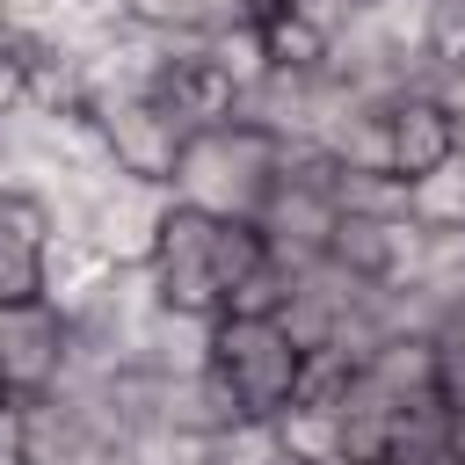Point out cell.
Segmentation results:
<instances>
[{"label": "cell", "mask_w": 465, "mask_h": 465, "mask_svg": "<svg viewBox=\"0 0 465 465\" xmlns=\"http://www.w3.org/2000/svg\"><path fill=\"white\" fill-rule=\"evenodd\" d=\"M44 298V240L0 218V305Z\"/></svg>", "instance_id": "17"}, {"label": "cell", "mask_w": 465, "mask_h": 465, "mask_svg": "<svg viewBox=\"0 0 465 465\" xmlns=\"http://www.w3.org/2000/svg\"><path fill=\"white\" fill-rule=\"evenodd\" d=\"M262 51H269V65H298V73L327 65V36H320L305 15H291V7L262 15Z\"/></svg>", "instance_id": "18"}, {"label": "cell", "mask_w": 465, "mask_h": 465, "mask_svg": "<svg viewBox=\"0 0 465 465\" xmlns=\"http://www.w3.org/2000/svg\"><path fill=\"white\" fill-rule=\"evenodd\" d=\"M211 327L218 320H203V312H153L145 320V334H138V371H153V378H189V371H203L211 363Z\"/></svg>", "instance_id": "12"}, {"label": "cell", "mask_w": 465, "mask_h": 465, "mask_svg": "<svg viewBox=\"0 0 465 465\" xmlns=\"http://www.w3.org/2000/svg\"><path fill=\"white\" fill-rule=\"evenodd\" d=\"M407 218L414 225H465V167L443 160L429 174H407Z\"/></svg>", "instance_id": "16"}, {"label": "cell", "mask_w": 465, "mask_h": 465, "mask_svg": "<svg viewBox=\"0 0 465 465\" xmlns=\"http://www.w3.org/2000/svg\"><path fill=\"white\" fill-rule=\"evenodd\" d=\"M203 51L225 65L232 87H247V80L269 65V51H262V22H232V29H218V36H203Z\"/></svg>", "instance_id": "19"}, {"label": "cell", "mask_w": 465, "mask_h": 465, "mask_svg": "<svg viewBox=\"0 0 465 465\" xmlns=\"http://www.w3.org/2000/svg\"><path fill=\"white\" fill-rule=\"evenodd\" d=\"M327 196L341 218H407V174L392 167H341Z\"/></svg>", "instance_id": "15"}, {"label": "cell", "mask_w": 465, "mask_h": 465, "mask_svg": "<svg viewBox=\"0 0 465 465\" xmlns=\"http://www.w3.org/2000/svg\"><path fill=\"white\" fill-rule=\"evenodd\" d=\"M429 51L465 58V0H429Z\"/></svg>", "instance_id": "21"}, {"label": "cell", "mask_w": 465, "mask_h": 465, "mask_svg": "<svg viewBox=\"0 0 465 465\" xmlns=\"http://www.w3.org/2000/svg\"><path fill=\"white\" fill-rule=\"evenodd\" d=\"M356 371H363L378 392H392V400L407 407V400L436 392V334H385Z\"/></svg>", "instance_id": "13"}, {"label": "cell", "mask_w": 465, "mask_h": 465, "mask_svg": "<svg viewBox=\"0 0 465 465\" xmlns=\"http://www.w3.org/2000/svg\"><path fill=\"white\" fill-rule=\"evenodd\" d=\"M429 94H436L450 116H465V58H443V65H436V80H429Z\"/></svg>", "instance_id": "22"}, {"label": "cell", "mask_w": 465, "mask_h": 465, "mask_svg": "<svg viewBox=\"0 0 465 465\" xmlns=\"http://www.w3.org/2000/svg\"><path fill=\"white\" fill-rule=\"evenodd\" d=\"M334 465H356V458H334ZM371 465H385V458H371Z\"/></svg>", "instance_id": "24"}, {"label": "cell", "mask_w": 465, "mask_h": 465, "mask_svg": "<svg viewBox=\"0 0 465 465\" xmlns=\"http://www.w3.org/2000/svg\"><path fill=\"white\" fill-rule=\"evenodd\" d=\"M392 102H378V94H341L334 102V116L320 124V145L334 153V167H392V116H385Z\"/></svg>", "instance_id": "11"}, {"label": "cell", "mask_w": 465, "mask_h": 465, "mask_svg": "<svg viewBox=\"0 0 465 465\" xmlns=\"http://www.w3.org/2000/svg\"><path fill=\"white\" fill-rule=\"evenodd\" d=\"M87 116H94L102 153H109L116 174H131V182H167L174 174V153H182L189 131L160 94H94Z\"/></svg>", "instance_id": "4"}, {"label": "cell", "mask_w": 465, "mask_h": 465, "mask_svg": "<svg viewBox=\"0 0 465 465\" xmlns=\"http://www.w3.org/2000/svg\"><path fill=\"white\" fill-rule=\"evenodd\" d=\"M327 262H341L363 283H400L414 262V218H334Z\"/></svg>", "instance_id": "9"}, {"label": "cell", "mask_w": 465, "mask_h": 465, "mask_svg": "<svg viewBox=\"0 0 465 465\" xmlns=\"http://www.w3.org/2000/svg\"><path fill=\"white\" fill-rule=\"evenodd\" d=\"M334 196L327 189H312V182H269V196H262V211H254V232L269 240V254L283 262V269H298V262H320L327 254V240H334Z\"/></svg>", "instance_id": "6"}, {"label": "cell", "mask_w": 465, "mask_h": 465, "mask_svg": "<svg viewBox=\"0 0 465 465\" xmlns=\"http://www.w3.org/2000/svg\"><path fill=\"white\" fill-rule=\"evenodd\" d=\"M29 109V29H0V116Z\"/></svg>", "instance_id": "20"}, {"label": "cell", "mask_w": 465, "mask_h": 465, "mask_svg": "<svg viewBox=\"0 0 465 465\" xmlns=\"http://www.w3.org/2000/svg\"><path fill=\"white\" fill-rule=\"evenodd\" d=\"M443 465H465V458H458V450H450V458H443Z\"/></svg>", "instance_id": "25"}, {"label": "cell", "mask_w": 465, "mask_h": 465, "mask_svg": "<svg viewBox=\"0 0 465 465\" xmlns=\"http://www.w3.org/2000/svg\"><path fill=\"white\" fill-rule=\"evenodd\" d=\"M116 465H138V458H116Z\"/></svg>", "instance_id": "26"}, {"label": "cell", "mask_w": 465, "mask_h": 465, "mask_svg": "<svg viewBox=\"0 0 465 465\" xmlns=\"http://www.w3.org/2000/svg\"><path fill=\"white\" fill-rule=\"evenodd\" d=\"M124 450H109L58 392L22 400V465H116Z\"/></svg>", "instance_id": "8"}, {"label": "cell", "mask_w": 465, "mask_h": 465, "mask_svg": "<svg viewBox=\"0 0 465 465\" xmlns=\"http://www.w3.org/2000/svg\"><path fill=\"white\" fill-rule=\"evenodd\" d=\"M443 458H450V407H443V392H421L392 414L385 465H443Z\"/></svg>", "instance_id": "14"}, {"label": "cell", "mask_w": 465, "mask_h": 465, "mask_svg": "<svg viewBox=\"0 0 465 465\" xmlns=\"http://www.w3.org/2000/svg\"><path fill=\"white\" fill-rule=\"evenodd\" d=\"M269 182H276V138L254 124H232V116L189 131L174 153V174H167V189L211 218H254Z\"/></svg>", "instance_id": "1"}, {"label": "cell", "mask_w": 465, "mask_h": 465, "mask_svg": "<svg viewBox=\"0 0 465 465\" xmlns=\"http://www.w3.org/2000/svg\"><path fill=\"white\" fill-rule=\"evenodd\" d=\"M450 160L465 167V116H458V131H450Z\"/></svg>", "instance_id": "23"}, {"label": "cell", "mask_w": 465, "mask_h": 465, "mask_svg": "<svg viewBox=\"0 0 465 465\" xmlns=\"http://www.w3.org/2000/svg\"><path fill=\"white\" fill-rule=\"evenodd\" d=\"M385 116H392V174H429V167L450 160V131H458V116H450L429 87L392 94Z\"/></svg>", "instance_id": "10"}, {"label": "cell", "mask_w": 465, "mask_h": 465, "mask_svg": "<svg viewBox=\"0 0 465 465\" xmlns=\"http://www.w3.org/2000/svg\"><path fill=\"white\" fill-rule=\"evenodd\" d=\"M211 363L225 371L232 400L247 421H269L298 400V371H305V349L269 320V312H218L211 327Z\"/></svg>", "instance_id": "2"}, {"label": "cell", "mask_w": 465, "mask_h": 465, "mask_svg": "<svg viewBox=\"0 0 465 465\" xmlns=\"http://www.w3.org/2000/svg\"><path fill=\"white\" fill-rule=\"evenodd\" d=\"M65 371V312L51 298L0 305V400H36Z\"/></svg>", "instance_id": "5"}, {"label": "cell", "mask_w": 465, "mask_h": 465, "mask_svg": "<svg viewBox=\"0 0 465 465\" xmlns=\"http://www.w3.org/2000/svg\"><path fill=\"white\" fill-rule=\"evenodd\" d=\"M276 465H291V458H276Z\"/></svg>", "instance_id": "27"}, {"label": "cell", "mask_w": 465, "mask_h": 465, "mask_svg": "<svg viewBox=\"0 0 465 465\" xmlns=\"http://www.w3.org/2000/svg\"><path fill=\"white\" fill-rule=\"evenodd\" d=\"M211 232L218 218L196 211V203H167L160 232H153V254H145V276H153V298L167 312H203L218 320L225 312V291H218V269H211Z\"/></svg>", "instance_id": "3"}, {"label": "cell", "mask_w": 465, "mask_h": 465, "mask_svg": "<svg viewBox=\"0 0 465 465\" xmlns=\"http://www.w3.org/2000/svg\"><path fill=\"white\" fill-rule=\"evenodd\" d=\"M153 94L182 116V131H203V124H225L232 116V80H225V65L203 51V44H174L167 51V65H160V80H153Z\"/></svg>", "instance_id": "7"}]
</instances>
